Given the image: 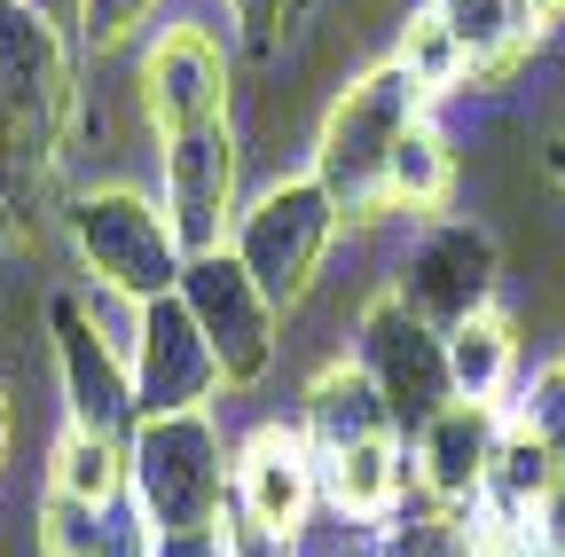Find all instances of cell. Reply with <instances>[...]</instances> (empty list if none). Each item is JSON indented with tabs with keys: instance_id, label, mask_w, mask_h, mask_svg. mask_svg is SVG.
<instances>
[{
	"instance_id": "cell-15",
	"label": "cell",
	"mask_w": 565,
	"mask_h": 557,
	"mask_svg": "<svg viewBox=\"0 0 565 557\" xmlns=\"http://www.w3.org/2000/svg\"><path fill=\"white\" fill-rule=\"evenodd\" d=\"M299 432H307V448H315V463H322V456H345V448H362V440H377V432H401V425H393V408L377 400V385L353 369V362H322L315 385H307Z\"/></svg>"
},
{
	"instance_id": "cell-9",
	"label": "cell",
	"mask_w": 565,
	"mask_h": 557,
	"mask_svg": "<svg viewBox=\"0 0 565 557\" xmlns=\"http://www.w3.org/2000/svg\"><path fill=\"white\" fill-rule=\"evenodd\" d=\"M236 126H189L158 142V204H166V228L181 244V259L196 251H221V236L236 228Z\"/></svg>"
},
{
	"instance_id": "cell-27",
	"label": "cell",
	"mask_w": 565,
	"mask_h": 557,
	"mask_svg": "<svg viewBox=\"0 0 565 557\" xmlns=\"http://www.w3.org/2000/svg\"><path fill=\"white\" fill-rule=\"evenodd\" d=\"M17 9H32L47 32H63L71 47H87V0H17Z\"/></svg>"
},
{
	"instance_id": "cell-29",
	"label": "cell",
	"mask_w": 565,
	"mask_h": 557,
	"mask_svg": "<svg viewBox=\"0 0 565 557\" xmlns=\"http://www.w3.org/2000/svg\"><path fill=\"white\" fill-rule=\"evenodd\" d=\"M534 542H550V549H557V557H565V479H557V486H550V503H542V511H534Z\"/></svg>"
},
{
	"instance_id": "cell-20",
	"label": "cell",
	"mask_w": 565,
	"mask_h": 557,
	"mask_svg": "<svg viewBox=\"0 0 565 557\" xmlns=\"http://www.w3.org/2000/svg\"><path fill=\"white\" fill-rule=\"evenodd\" d=\"M393 63H401V72L424 87V95H456L463 79H471V47L448 32V17L433 9V0H424V9H408L401 17V40H393Z\"/></svg>"
},
{
	"instance_id": "cell-21",
	"label": "cell",
	"mask_w": 565,
	"mask_h": 557,
	"mask_svg": "<svg viewBox=\"0 0 565 557\" xmlns=\"http://www.w3.org/2000/svg\"><path fill=\"white\" fill-rule=\"evenodd\" d=\"M47 486H55V495H71V503L110 511V503L126 495V448L103 440V432L63 425V440H55V456H47Z\"/></svg>"
},
{
	"instance_id": "cell-28",
	"label": "cell",
	"mask_w": 565,
	"mask_h": 557,
	"mask_svg": "<svg viewBox=\"0 0 565 557\" xmlns=\"http://www.w3.org/2000/svg\"><path fill=\"white\" fill-rule=\"evenodd\" d=\"M158 557H228L221 526H196V534H158Z\"/></svg>"
},
{
	"instance_id": "cell-13",
	"label": "cell",
	"mask_w": 565,
	"mask_h": 557,
	"mask_svg": "<svg viewBox=\"0 0 565 557\" xmlns=\"http://www.w3.org/2000/svg\"><path fill=\"white\" fill-rule=\"evenodd\" d=\"M494 448H503V408H494V400H448L433 425L408 440L416 486H424L440 511H463V503H479Z\"/></svg>"
},
{
	"instance_id": "cell-22",
	"label": "cell",
	"mask_w": 565,
	"mask_h": 557,
	"mask_svg": "<svg viewBox=\"0 0 565 557\" xmlns=\"http://www.w3.org/2000/svg\"><path fill=\"white\" fill-rule=\"evenodd\" d=\"M95 549H103V511L40 486V503H32V557H95Z\"/></svg>"
},
{
	"instance_id": "cell-16",
	"label": "cell",
	"mask_w": 565,
	"mask_h": 557,
	"mask_svg": "<svg viewBox=\"0 0 565 557\" xmlns=\"http://www.w3.org/2000/svg\"><path fill=\"white\" fill-rule=\"evenodd\" d=\"M440 345H448V385H456V400H494V408H503V393H511V377H519V322H511L503 307H487V314L440 330Z\"/></svg>"
},
{
	"instance_id": "cell-2",
	"label": "cell",
	"mask_w": 565,
	"mask_h": 557,
	"mask_svg": "<svg viewBox=\"0 0 565 557\" xmlns=\"http://www.w3.org/2000/svg\"><path fill=\"white\" fill-rule=\"evenodd\" d=\"M126 503L150 518V534H196L228 511V448L212 408L141 416L126 440Z\"/></svg>"
},
{
	"instance_id": "cell-8",
	"label": "cell",
	"mask_w": 565,
	"mask_h": 557,
	"mask_svg": "<svg viewBox=\"0 0 565 557\" xmlns=\"http://www.w3.org/2000/svg\"><path fill=\"white\" fill-rule=\"evenodd\" d=\"M134 95H141V118H150L158 142L166 133H189V126H221L228 118V40H221V24L173 17L166 32H150Z\"/></svg>"
},
{
	"instance_id": "cell-17",
	"label": "cell",
	"mask_w": 565,
	"mask_h": 557,
	"mask_svg": "<svg viewBox=\"0 0 565 557\" xmlns=\"http://www.w3.org/2000/svg\"><path fill=\"white\" fill-rule=\"evenodd\" d=\"M557 479H565V456L542 448L534 432H511V425H503V448H494V463H487L479 503H487L494 518H511V526L534 534V511L550 503V486H557Z\"/></svg>"
},
{
	"instance_id": "cell-10",
	"label": "cell",
	"mask_w": 565,
	"mask_h": 557,
	"mask_svg": "<svg viewBox=\"0 0 565 557\" xmlns=\"http://www.w3.org/2000/svg\"><path fill=\"white\" fill-rule=\"evenodd\" d=\"M134 408L141 416H189V408H212L221 393V362H212L204 330L189 322L181 291L141 307V338H134Z\"/></svg>"
},
{
	"instance_id": "cell-7",
	"label": "cell",
	"mask_w": 565,
	"mask_h": 557,
	"mask_svg": "<svg viewBox=\"0 0 565 557\" xmlns=\"http://www.w3.org/2000/svg\"><path fill=\"white\" fill-rule=\"evenodd\" d=\"M173 291H181L189 322L204 330L212 362H221V385H259V377L275 369V354H282V314H275V299L252 283V275L236 267L228 244L181 259V283H173Z\"/></svg>"
},
{
	"instance_id": "cell-30",
	"label": "cell",
	"mask_w": 565,
	"mask_h": 557,
	"mask_svg": "<svg viewBox=\"0 0 565 557\" xmlns=\"http://www.w3.org/2000/svg\"><path fill=\"white\" fill-rule=\"evenodd\" d=\"M0 471H9V385H0Z\"/></svg>"
},
{
	"instance_id": "cell-25",
	"label": "cell",
	"mask_w": 565,
	"mask_h": 557,
	"mask_svg": "<svg viewBox=\"0 0 565 557\" xmlns=\"http://www.w3.org/2000/svg\"><path fill=\"white\" fill-rule=\"evenodd\" d=\"M158 17V0H87V47L95 55H110V47H126L141 24Z\"/></svg>"
},
{
	"instance_id": "cell-19",
	"label": "cell",
	"mask_w": 565,
	"mask_h": 557,
	"mask_svg": "<svg viewBox=\"0 0 565 557\" xmlns=\"http://www.w3.org/2000/svg\"><path fill=\"white\" fill-rule=\"evenodd\" d=\"M433 9L471 47V72H511V63L534 47V32H542L526 0H433Z\"/></svg>"
},
{
	"instance_id": "cell-23",
	"label": "cell",
	"mask_w": 565,
	"mask_h": 557,
	"mask_svg": "<svg viewBox=\"0 0 565 557\" xmlns=\"http://www.w3.org/2000/svg\"><path fill=\"white\" fill-rule=\"evenodd\" d=\"M503 425H511V432H534L542 448L565 456V362H550V369H534V377L519 385V400L503 408Z\"/></svg>"
},
{
	"instance_id": "cell-24",
	"label": "cell",
	"mask_w": 565,
	"mask_h": 557,
	"mask_svg": "<svg viewBox=\"0 0 565 557\" xmlns=\"http://www.w3.org/2000/svg\"><path fill=\"white\" fill-rule=\"evenodd\" d=\"M307 9H315V0H228V17L244 24V47H252L259 63H275L282 40L307 32Z\"/></svg>"
},
{
	"instance_id": "cell-14",
	"label": "cell",
	"mask_w": 565,
	"mask_h": 557,
	"mask_svg": "<svg viewBox=\"0 0 565 557\" xmlns=\"http://www.w3.org/2000/svg\"><path fill=\"white\" fill-rule=\"evenodd\" d=\"M315 486H322V503L338 518H393L401 495L416 486V456L401 432H377L362 448H345V456H322L315 463Z\"/></svg>"
},
{
	"instance_id": "cell-12",
	"label": "cell",
	"mask_w": 565,
	"mask_h": 557,
	"mask_svg": "<svg viewBox=\"0 0 565 557\" xmlns=\"http://www.w3.org/2000/svg\"><path fill=\"white\" fill-rule=\"evenodd\" d=\"M55 377H63V400H71V425L79 432H103V440H134L141 408H134V369L126 354L95 338V322L79 314V299H55Z\"/></svg>"
},
{
	"instance_id": "cell-31",
	"label": "cell",
	"mask_w": 565,
	"mask_h": 557,
	"mask_svg": "<svg viewBox=\"0 0 565 557\" xmlns=\"http://www.w3.org/2000/svg\"><path fill=\"white\" fill-rule=\"evenodd\" d=\"M550 181L565 189V133H557V142H550Z\"/></svg>"
},
{
	"instance_id": "cell-18",
	"label": "cell",
	"mask_w": 565,
	"mask_h": 557,
	"mask_svg": "<svg viewBox=\"0 0 565 557\" xmlns=\"http://www.w3.org/2000/svg\"><path fill=\"white\" fill-rule=\"evenodd\" d=\"M448 189H456V142L433 118H416L385 165V213H440Z\"/></svg>"
},
{
	"instance_id": "cell-3",
	"label": "cell",
	"mask_w": 565,
	"mask_h": 557,
	"mask_svg": "<svg viewBox=\"0 0 565 557\" xmlns=\"http://www.w3.org/2000/svg\"><path fill=\"white\" fill-rule=\"evenodd\" d=\"M338 228L345 221H338L330 189L315 173H299V181H267L244 204L236 228H228V251H236V267L252 275V283L275 299V314H299L315 299V283H322L330 251H338Z\"/></svg>"
},
{
	"instance_id": "cell-6",
	"label": "cell",
	"mask_w": 565,
	"mask_h": 557,
	"mask_svg": "<svg viewBox=\"0 0 565 557\" xmlns=\"http://www.w3.org/2000/svg\"><path fill=\"white\" fill-rule=\"evenodd\" d=\"M353 369L377 385V400L393 408L401 440H416V432H424V425H433V416L456 400L440 330L424 322V314H408L393 291H377V299L362 307V322H353Z\"/></svg>"
},
{
	"instance_id": "cell-26",
	"label": "cell",
	"mask_w": 565,
	"mask_h": 557,
	"mask_svg": "<svg viewBox=\"0 0 565 557\" xmlns=\"http://www.w3.org/2000/svg\"><path fill=\"white\" fill-rule=\"evenodd\" d=\"M95 557H158V534H150V518H141L126 495L103 511V549Z\"/></svg>"
},
{
	"instance_id": "cell-11",
	"label": "cell",
	"mask_w": 565,
	"mask_h": 557,
	"mask_svg": "<svg viewBox=\"0 0 565 557\" xmlns=\"http://www.w3.org/2000/svg\"><path fill=\"white\" fill-rule=\"evenodd\" d=\"M228 503L252 518V526H275V534H307L322 486H315V448L299 425H259L236 456H228Z\"/></svg>"
},
{
	"instance_id": "cell-4",
	"label": "cell",
	"mask_w": 565,
	"mask_h": 557,
	"mask_svg": "<svg viewBox=\"0 0 565 557\" xmlns=\"http://www.w3.org/2000/svg\"><path fill=\"white\" fill-rule=\"evenodd\" d=\"M63 236L79 251V267L103 291H126L134 307H150L181 283V244L166 228V204L134 181H95L63 204Z\"/></svg>"
},
{
	"instance_id": "cell-1",
	"label": "cell",
	"mask_w": 565,
	"mask_h": 557,
	"mask_svg": "<svg viewBox=\"0 0 565 557\" xmlns=\"http://www.w3.org/2000/svg\"><path fill=\"white\" fill-rule=\"evenodd\" d=\"M424 110H433V95H424L401 63H370V72H353V79L330 95V110H322V126H315V181L330 189L338 221H353V228L385 221V165H393V142H401Z\"/></svg>"
},
{
	"instance_id": "cell-5",
	"label": "cell",
	"mask_w": 565,
	"mask_h": 557,
	"mask_svg": "<svg viewBox=\"0 0 565 557\" xmlns=\"http://www.w3.org/2000/svg\"><path fill=\"white\" fill-rule=\"evenodd\" d=\"M393 299L433 330H456L503 299V236L479 221H433L393 259Z\"/></svg>"
}]
</instances>
